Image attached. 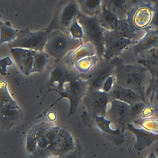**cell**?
I'll list each match as a JSON object with an SVG mask.
<instances>
[{"mask_svg": "<svg viewBox=\"0 0 158 158\" xmlns=\"http://www.w3.org/2000/svg\"></svg>", "mask_w": 158, "mask_h": 158, "instance_id": "obj_19", "label": "cell"}, {"mask_svg": "<svg viewBox=\"0 0 158 158\" xmlns=\"http://www.w3.org/2000/svg\"><path fill=\"white\" fill-rule=\"evenodd\" d=\"M110 68L107 66L103 67L95 73L91 80V85L95 88H100L104 84L110 76Z\"/></svg>", "mask_w": 158, "mask_h": 158, "instance_id": "obj_11", "label": "cell"}, {"mask_svg": "<svg viewBox=\"0 0 158 158\" xmlns=\"http://www.w3.org/2000/svg\"><path fill=\"white\" fill-rule=\"evenodd\" d=\"M49 57L44 51H35L31 73L42 72L48 61Z\"/></svg>", "mask_w": 158, "mask_h": 158, "instance_id": "obj_12", "label": "cell"}, {"mask_svg": "<svg viewBox=\"0 0 158 158\" xmlns=\"http://www.w3.org/2000/svg\"><path fill=\"white\" fill-rule=\"evenodd\" d=\"M79 10L90 16L97 15L103 4V0H76Z\"/></svg>", "mask_w": 158, "mask_h": 158, "instance_id": "obj_10", "label": "cell"}, {"mask_svg": "<svg viewBox=\"0 0 158 158\" xmlns=\"http://www.w3.org/2000/svg\"><path fill=\"white\" fill-rule=\"evenodd\" d=\"M36 51L20 48H10V52L20 70L26 75L31 73Z\"/></svg>", "mask_w": 158, "mask_h": 158, "instance_id": "obj_5", "label": "cell"}, {"mask_svg": "<svg viewBox=\"0 0 158 158\" xmlns=\"http://www.w3.org/2000/svg\"><path fill=\"white\" fill-rule=\"evenodd\" d=\"M116 81L118 85L125 87L137 85L142 81V75L131 67L121 68L117 73Z\"/></svg>", "mask_w": 158, "mask_h": 158, "instance_id": "obj_8", "label": "cell"}, {"mask_svg": "<svg viewBox=\"0 0 158 158\" xmlns=\"http://www.w3.org/2000/svg\"><path fill=\"white\" fill-rule=\"evenodd\" d=\"M97 15L100 24L104 30L110 32L115 31L119 19L103 4Z\"/></svg>", "mask_w": 158, "mask_h": 158, "instance_id": "obj_9", "label": "cell"}, {"mask_svg": "<svg viewBox=\"0 0 158 158\" xmlns=\"http://www.w3.org/2000/svg\"><path fill=\"white\" fill-rule=\"evenodd\" d=\"M126 19L135 30L140 32L157 27L153 24V3H151L143 2L134 4Z\"/></svg>", "mask_w": 158, "mask_h": 158, "instance_id": "obj_1", "label": "cell"}, {"mask_svg": "<svg viewBox=\"0 0 158 158\" xmlns=\"http://www.w3.org/2000/svg\"><path fill=\"white\" fill-rule=\"evenodd\" d=\"M148 57V62L151 63L158 64V45L151 51Z\"/></svg>", "mask_w": 158, "mask_h": 158, "instance_id": "obj_14", "label": "cell"}, {"mask_svg": "<svg viewBox=\"0 0 158 158\" xmlns=\"http://www.w3.org/2000/svg\"><path fill=\"white\" fill-rule=\"evenodd\" d=\"M134 5L140 2H144V0H132Z\"/></svg>", "mask_w": 158, "mask_h": 158, "instance_id": "obj_17", "label": "cell"}, {"mask_svg": "<svg viewBox=\"0 0 158 158\" xmlns=\"http://www.w3.org/2000/svg\"><path fill=\"white\" fill-rule=\"evenodd\" d=\"M12 64V62L9 57L0 59V73L2 75L6 74L7 67Z\"/></svg>", "mask_w": 158, "mask_h": 158, "instance_id": "obj_13", "label": "cell"}, {"mask_svg": "<svg viewBox=\"0 0 158 158\" xmlns=\"http://www.w3.org/2000/svg\"><path fill=\"white\" fill-rule=\"evenodd\" d=\"M48 35L45 33L25 34L17 36L12 42L8 43L10 48H20L36 51H44Z\"/></svg>", "mask_w": 158, "mask_h": 158, "instance_id": "obj_4", "label": "cell"}, {"mask_svg": "<svg viewBox=\"0 0 158 158\" xmlns=\"http://www.w3.org/2000/svg\"><path fill=\"white\" fill-rule=\"evenodd\" d=\"M77 20L81 27L83 34L91 41L101 43L104 40V29L101 25L97 15L90 16L78 10Z\"/></svg>", "mask_w": 158, "mask_h": 158, "instance_id": "obj_3", "label": "cell"}, {"mask_svg": "<svg viewBox=\"0 0 158 158\" xmlns=\"http://www.w3.org/2000/svg\"><path fill=\"white\" fill-rule=\"evenodd\" d=\"M122 106L118 102H116L114 103L112 106V110H113L114 113L117 117H118L123 114V108Z\"/></svg>", "mask_w": 158, "mask_h": 158, "instance_id": "obj_16", "label": "cell"}, {"mask_svg": "<svg viewBox=\"0 0 158 158\" xmlns=\"http://www.w3.org/2000/svg\"><path fill=\"white\" fill-rule=\"evenodd\" d=\"M154 12L153 24L156 27H158V0L153 3Z\"/></svg>", "mask_w": 158, "mask_h": 158, "instance_id": "obj_15", "label": "cell"}, {"mask_svg": "<svg viewBox=\"0 0 158 158\" xmlns=\"http://www.w3.org/2000/svg\"><path fill=\"white\" fill-rule=\"evenodd\" d=\"M156 66H157V67L156 68V69L154 71V73L158 77V65Z\"/></svg>", "mask_w": 158, "mask_h": 158, "instance_id": "obj_18", "label": "cell"}, {"mask_svg": "<svg viewBox=\"0 0 158 158\" xmlns=\"http://www.w3.org/2000/svg\"><path fill=\"white\" fill-rule=\"evenodd\" d=\"M109 35L104 37L106 54L109 56L119 54L131 41L129 38L123 37L114 32L107 31Z\"/></svg>", "mask_w": 158, "mask_h": 158, "instance_id": "obj_6", "label": "cell"}, {"mask_svg": "<svg viewBox=\"0 0 158 158\" xmlns=\"http://www.w3.org/2000/svg\"><path fill=\"white\" fill-rule=\"evenodd\" d=\"M73 41L72 39L64 34H53L49 36L44 51L49 56L61 59L71 51L74 44Z\"/></svg>", "mask_w": 158, "mask_h": 158, "instance_id": "obj_2", "label": "cell"}, {"mask_svg": "<svg viewBox=\"0 0 158 158\" xmlns=\"http://www.w3.org/2000/svg\"><path fill=\"white\" fill-rule=\"evenodd\" d=\"M103 5L122 19L126 18L134 3L132 0H103Z\"/></svg>", "mask_w": 158, "mask_h": 158, "instance_id": "obj_7", "label": "cell"}]
</instances>
